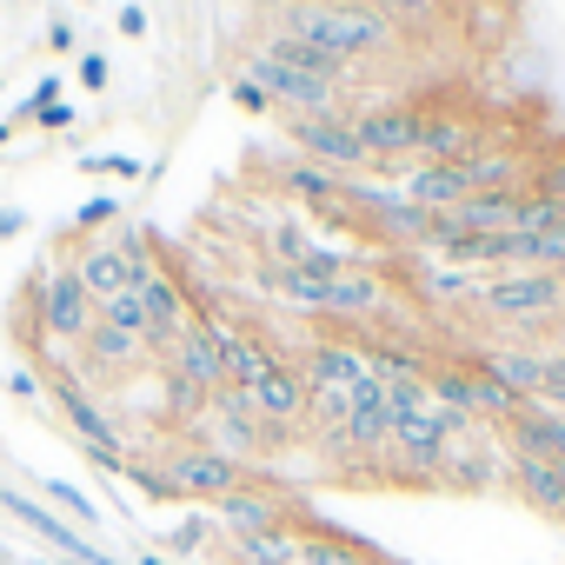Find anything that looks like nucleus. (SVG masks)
<instances>
[{"mask_svg": "<svg viewBox=\"0 0 565 565\" xmlns=\"http://www.w3.org/2000/svg\"><path fill=\"white\" fill-rule=\"evenodd\" d=\"M472 313H486L499 333H512V347H532V340L565 327V273H539V266L492 273L472 300Z\"/></svg>", "mask_w": 565, "mask_h": 565, "instance_id": "1", "label": "nucleus"}, {"mask_svg": "<svg viewBox=\"0 0 565 565\" xmlns=\"http://www.w3.org/2000/svg\"><path fill=\"white\" fill-rule=\"evenodd\" d=\"M273 28L313 41L320 54H333V61H347V67H360L366 54H380V47L399 41V28H393L386 14H373V8H300V0H287V8L273 14Z\"/></svg>", "mask_w": 565, "mask_h": 565, "instance_id": "2", "label": "nucleus"}, {"mask_svg": "<svg viewBox=\"0 0 565 565\" xmlns=\"http://www.w3.org/2000/svg\"><path fill=\"white\" fill-rule=\"evenodd\" d=\"M21 300L34 307V340H54V347H81L100 320V307L81 294V279L67 259H41L34 279L21 287Z\"/></svg>", "mask_w": 565, "mask_h": 565, "instance_id": "3", "label": "nucleus"}, {"mask_svg": "<svg viewBox=\"0 0 565 565\" xmlns=\"http://www.w3.org/2000/svg\"><path fill=\"white\" fill-rule=\"evenodd\" d=\"M233 327L226 320H186L167 347H160V366L167 373H180V380H193L200 393H220L226 386V353H233Z\"/></svg>", "mask_w": 565, "mask_h": 565, "instance_id": "4", "label": "nucleus"}, {"mask_svg": "<svg viewBox=\"0 0 565 565\" xmlns=\"http://www.w3.org/2000/svg\"><path fill=\"white\" fill-rule=\"evenodd\" d=\"M239 74L273 100V114H287V120H327V114H347V107H340V87H327V81H313V74H294V67L266 61V54H246Z\"/></svg>", "mask_w": 565, "mask_h": 565, "instance_id": "5", "label": "nucleus"}, {"mask_svg": "<svg viewBox=\"0 0 565 565\" xmlns=\"http://www.w3.org/2000/svg\"><path fill=\"white\" fill-rule=\"evenodd\" d=\"M347 120H353V134L366 140V153H373L380 167L419 153V140H426V107H406V100H386V107H347Z\"/></svg>", "mask_w": 565, "mask_h": 565, "instance_id": "6", "label": "nucleus"}, {"mask_svg": "<svg viewBox=\"0 0 565 565\" xmlns=\"http://www.w3.org/2000/svg\"><path fill=\"white\" fill-rule=\"evenodd\" d=\"M287 134H294V147H300V160H313V167H333V173H366V167H380L373 153H366V140L353 134V120L347 114H327V120H287Z\"/></svg>", "mask_w": 565, "mask_h": 565, "instance_id": "7", "label": "nucleus"}, {"mask_svg": "<svg viewBox=\"0 0 565 565\" xmlns=\"http://www.w3.org/2000/svg\"><path fill=\"white\" fill-rule=\"evenodd\" d=\"M320 320H386V266H373L366 253H347V266L327 279Z\"/></svg>", "mask_w": 565, "mask_h": 565, "instance_id": "8", "label": "nucleus"}, {"mask_svg": "<svg viewBox=\"0 0 565 565\" xmlns=\"http://www.w3.org/2000/svg\"><path fill=\"white\" fill-rule=\"evenodd\" d=\"M167 479L180 486V499H206V505H220L226 492L253 486V466L220 459V452H206V446H180V452L167 459Z\"/></svg>", "mask_w": 565, "mask_h": 565, "instance_id": "9", "label": "nucleus"}, {"mask_svg": "<svg viewBox=\"0 0 565 565\" xmlns=\"http://www.w3.org/2000/svg\"><path fill=\"white\" fill-rule=\"evenodd\" d=\"M41 386L54 393V406H61V413H67V426L81 433V446H127V439H120V419L87 393V380H81L74 366H54Z\"/></svg>", "mask_w": 565, "mask_h": 565, "instance_id": "10", "label": "nucleus"}, {"mask_svg": "<svg viewBox=\"0 0 565 565\" xmlns=\"http://www.w3.org/2000/svg\"><path fill=\"white\" fill-rule=\"evenodd\" d=\"M246 399H253V413L266 419V426H307V380H300V366L287 360V353H279L253 386H246Z\"/></svg>", "mask_w": 565, "mask_h": 565, "instance_id": "11", "label": "nucleus"}, {"mask_svg": "<svg viewBox=\"0 0 565 565\" xmlns=\"http://www.w3.org/2000/svg\"><path fill=\"white\" fill-rule=\"evenodd\" d=\"M81 353V380H107V373H127V366H160V353H153V340H140V333H120V327H107V320H94V333L74 347Z\"/></svg>", "mask_w": 565, "mask_h": 565, "instance_id": "12", "label": "nucleus"}, {"mask_svg": "<svg viewBox=\"0 0 565 565\" xmlns=\"http://www.w3.org/2000/svg\"><path fill=\"white\" fill-rule=\"evenodd\" d=\"M294 366L307 386H366L373 380V360L360 340H307V353Z\"/></svg>", "mask_w": 565, "mask_h": 565, "instance_id": "13", "label": "nucleus"}, {"mask_svg": "<svg viewBox=\"0 0 565 565\" xmlns=\"http://www.w3.org/2000/svg\"><path fill=\"white\" fill-rule=\"evenodd\" d=\"M273 180L287 186L307 213H333V206H347V200H353V180H347V173L313 167V160H300V153H294V160H279V167H273Z\"/></svg>", "mask_w": 565, "mask_h": 565, "instance_id": "14", "label": "nucleus"}, {"mask_svg": "<svg viewBox=\"0 0 565 565\" xmlns=\"http://www.w3.org/2000/svg\"><path fill=\"white\" fill-rule=\"evenodd\" d=\"M213 519H220L233 539H246V532H279V525H287V499H279V492H266V479L253 472V486L226 492V499L213 505Z\"/></svg>", "mask_w": 565, "mask_h": 565, "instance_id": "15", "label": "nucleus"}, {"mask_svg": "<svg viewBox=\"0 0 565 565\" xmlns=\"http://www.w3.org/2000/svg\"><path fill=\"white\" fill-rule=\"evenodd\" d=\"M74 279H81V294L94 300V307H107V300H120V294H134V273H127V259L107 246V239H81L74 246Z\"/></svg>", "mask_w": 565, "mask_h": 565, "instance_id": "16", "label": "nucleus"}, {"mask_svg": "<svg viewBox=\"0 0 565 565\" xmlns=\"http://www.w3.org/2000/svg\"><path fill=\"white\" fill-rule=\"evenodd\" d=\"M140 307H147V340H153V353H160V347H167V340H173V333L186 327L193 287H186L180 273H167V266H160V273L147 279V287H140Z\"/></svg>", "mask_w": 565, "mask_h": 565, "instance_id": "17", "label": "nucleus"}, {"mask_svg": "<svg viewBox=\"0 0 565 565\" xmlns=\"http://www.w3.org/2000/svg\"><path fill=\"white\" fill-rule=\"evenodd\" d=\"M512 399H525V406H539V393H545V353H532V347H486V353H472Z\"/></svg>", "mask_w": 565, "mask_h": 565, "instance_id": "18", "label": "nucleus"}, {"mask_svg": "<svg viewBox=\"0 0 565 565\" xmlns=\"http://www.w3.org/2000/svg\"><path fill=\"white\" fill-rule=\"evenodd\" d=\"M253 54H266V61H279V67H294V74H313V81H327V87H347V81H353L347 61L320 54V47L300 41V34H279V28H266V41H259Z\"/></svg>", "mask_w": 565, "mask_h": 565, "instance_id": "19", "label": "nucleus"}, {"mask_svg": "<svg viewBox=\"0 0 565 565\" xmlns=\"http://www.w3.org/2000/svg\"><path fill=\"white\" fill-rule=\"evenodd\" d=\"M399 200H413V206H426V213H446V206H459V200H466V180H459V167L419 160V167H406Z\"/></svg>", "mask_w": 565, "mask_h": 565, "instance_id": "20", "label": "nucleus"}, {"mask_svg": "<svg viewBox=\"0 0 565 565\" xmlns=\"http://www.w3.org/2000/svg\"><path fill=\"white\" fill-rule=\"evenodd\" d=\"M366 558H380V552L347 525H307L300 532V565H366Z\"/></svg>", "mask_w": 565, "mask_h": 565, "instance_id": "21", "label": "nucleus"}, {"mask_svg": "<svg viewBox=\"0 0 565 565\" xmlns=\"http://www.w3.org/2000/svg\"><path fill=\"white\" fill-rule=\"evenodd\" d=\"M459 167V180H466V193H499V186H525V167H519V153H505V147H472L466 160H452Z\"/></svg>", "mask_w": 565, "mask_h": 565, "instance_id": "22", "label": "nucleus"}, {"mask_svg": "<svg viewBox=\"0 0 565 565\" xmlns=\"http://www.w3.org/2000/svg\"><path fill=\"white\" fill-rule=\"evenodd\" d=\"M472 147H479V120H459V114H426L419 160H439V167H452V160H466Z\"/></svg>", "mask_w": 565, "mask_h": 565, "instance_id": "23", "label": "nucleus"}, {"mask_svg": "<svg viewBox=\"0 0 565 565\" xmlns=\"http://www.w3.org/2000/svg\"><path fill=\"white\" fill-rule=\"evenodd\" d=\"M233 558L239 565H300V532L279 525V532H246L233 539Z\"/></svg>", "mask_w": 565, "mask_h": 565, "instance_id": "24", "label": "nucleus"}, {"mask_svg": "<svg viewBox=\"0 0 565 565\" xmlns=\"http://www.w3.org/2000/svg\"><path fill=\"white\" fill-rule=\"evenodd\" d=\"M153 380H160V419H173V426H193V419L206 413V399H213V393H200L193 380H180V373H167V366H160Z\"/></svg>", "mask_w": 565, "mask_h": 565, "instance_id": "25", "label": "nucleus"}, {"mask_svg": "<svg viewBox=\"0 0 565 565\" xmlns=\"http://www.w3.org/2000/svg\"><path fill=\"white\" fill-rule=\"evenodd\" d=\"M373 14H386L393 28H413V34H426V28H439L446 14H452V0H366Z\"/></svg>", "mask_w": 565, "mask_h": 565, "instance_id": "26", "label": "nucleus"}, {"mask_svg": "<svg viewBox=\"0 0 565 565\" xmlns=\"http://www.w3.org/2000/svg\"><path fill=\"white\" fill-rule=\"evenodd\" d=\"M120 213H127L120 193H87V200L74 206V233H81V239H107V233L120 226Z\"/></svg>", "mask_w": 565, "mask_h": 565, "instance_id": "27", "label": "nucleus"}, {"mask_svg": "<svg viewBox=\"0 0 565 565\" xmlns=\"http://www.w3.org/2000/svg\"><path fill=\"white\" fill-rule=\"evenodd\" d=\"M273 360H279V353H273L266 340H246V333H239V340H233V353H226V386H239V393H246Z\"/></svg>", "mask_w": 565, "mask_h": 565, "instance_id": "28", "label": "nucleus"}, {"mask_svg": "<svg viewBox=\"0 0 565 565\" xmlns=\"http://www.w3.org/2000/svg\"><path fill=\"white\" fill-rule=\"evenodd\" d=\"M307 246H313V233H307L300 220H279V226L266 233V259H279V266H300Z\"/></svg>", "mask_w": 565, "mask_h": 565, "instance_id": "29", "label": "nucleus"}, {"mask_svg": "<svg viewBox=\"0 0 565 565\" xmlns=\"http://www.w3.org/2000/svg\"><path fill=\"white\" fill-rule=\"evenodd\" d=\"M120 479H134V492H140V499H153V505H173V499H180V486L167 479V466H140V459H127V472H120Z\"/></svg>", "mask_w": 565, "mask_h": 565, "instance_id": "30", "label": "nucleus"}, {"mask_svg": "<svg viewBox=\"0 0 565 565\" xmlns=\"http://www.w3.org/2000/svg\"><path fill=\"white\" fill-rule=\"evenodd\" d=\"M54 100H61V74H41V81L28 87V100H21V107H14L8 120H14V127H28V120H41V114H47Z\"/></svg>", "mask_w": 565, "mask_h": 565, "instance_id": "31", "label": "nucleus"}, {"mask_svg": "<svg viewBox=\"0 0 565 565\" xmlns=\"http://www.w3.org/2000/svg\"><path fill=\"white\" fill-rule=\"evenodd\" d=\"M47 499H54L67 519H81V525H100V505H94L81 486H67V479H47Z\"/></svg>", "mask_w": 565, "mask_h": 565, "instance_id": "32", "label": "nucleus"}, {"mask_svg": "<svg viewBox=\"0 0 565 565\" xmlns=\"http://www.w3.org/2000/svg\"><path fill=\"white\" fill-rule=\"evenodd\" d=\"M100 320H107V327H120V333H140V340H147V307H140V294L107 300V307H100Z\"/></svg>", "mask_w": 565, "mask_h": 565, "instance_id": "33", "label": "nucleus"}, {"mask_svg": "<svg viewBox=\"0 0 565 565\" xmlns=\"http://www.w3.org/2000/svg\"><path fill=\"white\" fill-rule=\"evenodd\" d=\"M74 167H87V173H114V180H140V173H147V160H134V153H87V160H74Z\"/></svg>", "mask_w": 565, "mask_h": 565, "instance_id": "34", "label": "nucleus"}, {"mask_svg": "<svg viewBox=\"0 0 565 565\" xmlns=\"http://www.w3.org/2000/svg\"><path fill=\"white\" fill-rule=\"evenodd\" d=\"M525 193H539V200H552V206L565 213V160H545V167L525 180Z\"/></svg>", "mask_w": 565, "mask_h": 565, "instance_id": "35", "label": "nucleus"}, {"mask_svg": "<svg viewBox=\"0 0 565 565\" xmlns=\"http://www.w3.org/2000/svg\"><path fill=\"white\" fill-rule=\"evenodd\" d=\"M74 81H81L87 94H107V81H114V61H107V54H81V61H74Z\"/></svg>", "mask_w": 565, "mask_h": 565, "instance_id": "36", "label": "nucleus"}, {"mask_svg": "<svg viewBox=\"0 0 565 565\" xmlns=\"http://www.w3.org/2000/svg\"><path fill=\"white\" fill-rule=\"evenodd\" d=\"M226 100H233L239 114H253V120H259V114H273V100H266V94H259L246 74H233V81H226Z\"/></svg>", "mask_w": 565, "mask_h": 565, "instance_id": "37", "label": "nucleus"}, {"mask_svg": "<svg viewBox=\"0 0 565 565\" xmlns=\"http://www.w3.org/2000/svg\"><path fill=\"white\" fill-rule=\"evenodd\" d=\"M206 539H213V519H206V512H193L180 532H167V552H200Z\"/></svg>", "mask_w": 565, "mask_h": 565, "instance_id": "38", "label": "nucleus"}, {"mask_svg": "<svg viewBox=\"0 0 565 565\" xmlns=\"http://www.w3.org/2000/svg\"><path fill=\"white\" fill-rule=\"evenodd\" d=\"M74 47H81L74 21H61V14H54V21H47V54H74Z\"/></svg>", "mask_w": 565, "mask_h": 565, "instance_id": "39", "label": "nucleus"}, {"mask_svg": "<svg viewBox=\"0 0 565 565\" xmlns=\"http://www.w3.org/2000/svg\"><path fill=\"white\" fill-rule=\"evenodd\" d=\"M34 127H47V134H74V107H67V100H54V107H47Z\"/></svg>", "mask_w": 565, "mask_h": 565, "instance_id": "40", "label": "nucleus"}, {"mask_svg": "<svg viewBox=\"0 0 565 565\" xmlns=\"http://www.w3.org/2000/svg\"><path fill=\"white\" fill-rule=\"evenodd\" d=\"M8 393H14V399H28V406H34V399H41V393H47V386H41V380H34V373H8Z\"/></svg>", "mask_w": 565, "mask_h": 565, "instance_id": "41", "label": "nucleus"}, {"mask_svg": "<svg viewBox=\"0 0 565 565\" xmlns=\"http://www.w3.org/2000/svg\"><path fill=\"white\" fill-rule=\"evenodd\" d=\"M21 233H28V213H21V206H0V246L21 239Z\"/></svg>", "mask_w": 565, "mask_h": 565, "instance_id": "42", "label": "nucleus"}, {"mask_svg": "<svg viewBox=\"0 0 565 565\" xmlns=\"http://www.w3.org/2000/svg\"><path fill=\"white\" fill-rule=\"evenodd\" d=\"M120 34H127V41L147 34V8H140V0H134V8H120Z\"/></svg>", "mask_w": 565, "mask_h": 565, "instance_id": "43", "label": "nucleus"}, {"mask_svg": "<svg viewBox=\"0 0 565 565\" xmlns=\"http://www.w3.org/2000/svg\"><path fill=\"white\" fill-rule=\"evenodd\" d=\"M14 134H21V127H14L8 114H0V153H8V147H14Z\"/></svg>", "mask_w": 565, "mask_h": 565, "instance_id": "44", "label": "nucleus"}, {"mask_svg": "<svg viewBox=\"0 0 565 565\" xmlns=\"http://www.w3.org/2000/svg\"><path fill=\"white\" fill-rule=\"evenodd\" d=\"M140 565H173V558L167 552H140Z\"/></svg>", "mask_w": 565, "mask_h": 565, "instance_id": "45", "label": "nucleus"}, {"mask_svg": "<svg viewBox=\"0 0 565 565\" xmlns=\"http://www.w3.org/2000/svg\"><path fill=\"white\" fill-rule=\"evenodd\" d=\"M366 565H399V558H386V552H380V558H366Z\"/></svg>", "mask_w": 565, "mask_h": 565, "instance_id": "46", "label": "nucleus"}, {"mask_svg": "<svg viewBox=\"0 0 565 565\" xmlns=\"http://www.w3.org/2000/svg\"><path fill=\"white\" fill-rule=\"evenodd\" d=\"M0 373H8V366H0Z\"/></svg>", "mask_w": 565, "mask_h": 565, "instance_id": "47", "label": "nucleus"}]
</instances>
